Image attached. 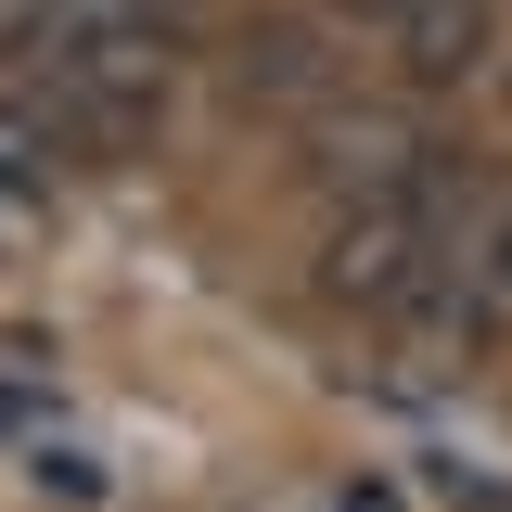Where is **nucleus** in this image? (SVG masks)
<instances>
[{
  "mask_svg": "<svg viewBox=\"0 0 512 512\" xmlns=\"http://www.w3.org/2000/svg\"><path fill=\"white\" fill-rule=\"evenodd\" d=\"M295 167H308L320 205H359V192H410L423 167H436V116H423V90H333L320 116H295Z\"/></svg>",
  "mask_w": 512,
  "mask_h": 512,
  "instance_id": "nucleus-1",
  "label": "nucleus"
},
{
  "mask_svg": "<svg viewBox=\"0 0 512 512\" xmlns=\"http://www.w3.org/2000/svg\"><path fill=\"white\" fill-rule=\"evenodd\" d=\"M423 269H436V231H423V205H410V192H359V205H320L308 282L333 295V308H359V320H397Z\"/></svg>",
  "mask_w": 512,
  "mask_h": 512,
  "instance_id": "nucleus-2",
  "label": "nucleus"
},
{
  "mask_svg": "<svg viewBox=\"0 0 512 512\" xmlns=\"http://www.w3.org/2000/svg\"><path fill=\"white\" fill-rule=\"evenodd\" d=\"M333 90H346V26H333V13H256L244 39H231V103H244V116H320V103H333Z\"/></svg>",
  "mask_w": 512,
  "mask_h": 512,
  "instance_id": "nucleus-3",
  "label": "nucleus"
},
{
  "mask_svg": "<svg viewBox=\"0 0 512 512\" xmlns=\"http://www.w3.org/2000/svg\"><path fill=\"white\" fill-rule=\"evenodd\" d=\"M372 39H384V77H397V90L448 103V90H474V77L500 64V0H397Z\"/></svg>",
  "mask_w": 512,
  "mask_h": 512,
  "instance_id": "nucleus-4",
  "label": "nucleus"
},
{
  "mask_svg": "<svg viewBox=\"0 0 512 512\" xmlns=\"http://www.w3.org/2000/svg\"><path fill=\"white\" fill-rule=\"evenodd\" d=\"M474 269H487V295L512 308V180H500V205H487V231H474Z\"/></svg>",
  "mask_w": 512,
  "mask_h": 512,
  "instance_id": "nucleus-5",
  "label": "nucleus"
},
{
  "mask_svg": "<svg viewBox=\"0 0 512 512\" xmlns=\"http://www.w3.org/2000/svg\"><path fill=\"white\" fill-rule=\"evenodd\" d=\"M39 487H64V500H103V461H90V448H52V436H39Z\"/></svg>",
  "mask_w": 512,
  "mask_h": 512,
  "instance_id": "nucleus-6",
  "label": "nucleus"
},
{
  "mask_svg": "<svg viewBox=\"0 0 512 512\" xmlns=\"http://www.w3.org/2000/svg\"><path fill=\"white\" fill-rule=\"evenodd\" d=\"M436 487H448V500H461V512H512V487H487V474H461V461H448Z\"/></svg>",
  "mask_w": 512,
  "mask_h": 512,
  "instance_id": "nucleus-7",
  "label": "nucleus"
},
{
  "mask_svg": "<svg viewBox=\"0 0 512 512\" xmlns=\"http://www.w3.org/2000/svg\"><path fill=\"white\" fill-rule=\"evenodd\" d=\"M320 13H333V26L359 39V26H384V13H397V0H320Z\"/></svg>",
  "mask_w": 512,
  "mask_h": 512,
  "instance_id": "nucleus-8",
  "label": "nucleus"
},
{
  "mask_svg": "<svg viewBox=\"0 0 512 512\" xmlns=\"http://www.w3.org/2000/svg\"><path fill=\"white\" fill-rule=\"evenodd\" d=\"M26 26H39V0H0V52H26Z\"/></svg>",
  "mask_w": 512,
  "mask_h": 512,
  "instance_id": "nucleus-9",
  "label": "nucleus"
},
{
  "mask_svg": "<svg viewBox=\"0 0 512 512\" xmlns=\"http://www.w3.org/2000/svg\"><path fill=\"white\" fill-rule=\"evenodd\" d=\"M154 13H180V26H192V13H205V0H154Z\"/></svg>",
  "mask_w": 512,
  "mask_h": 512,
  "instance_id": "nucleus-10",
  "label": "nucleus"
}]
</instances>
